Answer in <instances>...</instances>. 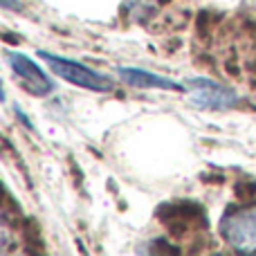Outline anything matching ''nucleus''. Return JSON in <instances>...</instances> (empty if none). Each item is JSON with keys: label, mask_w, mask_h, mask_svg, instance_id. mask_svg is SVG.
Here are the masks:
<instances>
[{"label": "nucleus", "mask_w": 256, "mask_h": 256, "mask_svg": "<svg viewBox=\"0 0 256 256\" xmlns=\"http://www.w3.org/2000/svg\"><path fill=\"white\" fill-rule=\"evenodd\" d=\"M38 56L48 63L54 74L61 76L68 84H74L86 90H94V92H106V90L112 88L110 79L106 74H102V72L92 70V68L84 66L79 61H72V58H66L61 54H52V52H38Z\"/></svg>", "instance_id": "f257e3e1"}, {"label": "nucleus", "mask_w": 256, "mask_h": 256, "mask_svg": "<svg viewBox=\"0 0 256 256\" xmlns=\"http://www.w3.org/2000/svg\"><path fill=\"white\" fill-rule=\"evenodd\" d=\"M184 90L189 92L191 106L202 108V110H227V108L236 106V102H238V92L234 88H227V86L204 79V76L186 79Z\"/></svg>", "instance_id": "f03ea898"}, {"label": "nucleus", "mask_w": 256, "mask_h": 256, "mask_svg": "<svg viewBox=\"0 0 256 256\" xmlns=\"http://www.w3.org/2000/svg\"><path fill=\"white\" fill-rule=\"evenodd\" d=\"M220 234L240 254H256V207L230 212L220 220Z\"/></svg>", "instance_id": "7ed1b4c3"}, {"label": "nucleus", "mask_w": 256, "mask_h": 256, "mask_svg": "<svg viewBox=\"0 0 256 256\" xmlns=\"http://www.w3.org/2000/svg\"><path fill=\"white\" fill-rule=\"evenodd\" d=\"M4 58H7L12 72L22 81V88L27 92L36 94V97H45V94H50L54 90V84L50 81V76L30 56H25L20 52H14V50H7Z\"/></svg>", "instance_id": "20e7f679"}, {"label": "nucleus", "mask_w": 256, "mask_h": 256, "mask_svg": "<svg viewBox=\"0 0 256 256\" xmlns=\"http://www.w3.org/2000/svg\"><path fill=\"white\" fill-rule=\"evenodd\" d=\"M117 74L126 81L128 86H135V88H160V90H184L182 84H176V81L166 79V76L153 74V72H146L142 68H117Z\"/></svg>", "instance_id": "39448f33"}, {"label": "nucleus", "mask_w": 256, "mask_h": 256, "mask_svg": "<svg viewBox=\"0 0 256 256\" xmlns=\"http://www.w3.org/2000/svg\"><path fill=\"white\" fill-rule=\"evenodd\" d=\"M126 7L132 16H137L142 20V18H146L158 7V0H126Z\"/></svg>", "instance_id": "423d86ee"}, {"label": "nucleus", "mask_w": 256, "mask_h": 256, "mask_svg": "<svg viewBox=\"0 0 256 256\" xmlns=\"http://www.w3.org/2000/svg\"><path fill=\"white\" fill-rule=\"evenodd\" d=\"M2 7L4 9H18L20 4H18V0H2Z\"/></svg>", "instance_id": "0eeeda50"}]
</instances>
